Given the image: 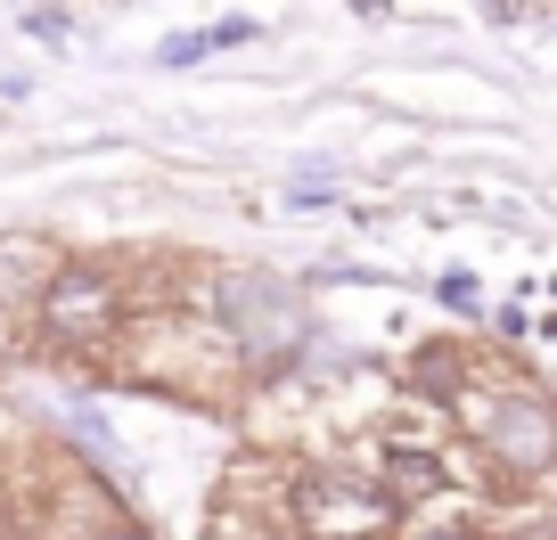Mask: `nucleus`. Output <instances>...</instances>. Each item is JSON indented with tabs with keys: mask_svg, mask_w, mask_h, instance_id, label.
Wrapping results in <instances>:
<instances>
[{
	"mask_svg": "<svg viewBox=\"0 0 557 540\" xmlns=\"http://www.w3.org/2000/svg\"><path fill=\"white\" fill-rule=\"evenodd\" d=\"M385 516H394V500L369 484H345V475H304L296 484V524L312 540H377Z\"/></svg>",
	"mask_w": 557,
	"mask_h": 540,
	"instance_id": "f257e3e1",
	"label": "nucleus"
},
{
	"mask_svg": "<svg viewBox=\"0 0 557 540\" xmlns=\"http://www.w3.org/2000/svg\"><path fill=\"white\" fill-rule=\"evenodd\" d=\"M500 418H508V426H500V451L517 459V467L549 459V442H557V435H549V418H541V410H500Z\"/></svg>",
	"mask_w": 557,
	"mask_h": 540,
	"instance_id": "f03ea898",
	"label": "nucleus"
},
{
	"mask_svg": "<svg viewBox=\"0 0 557 540\" xmlns=\"http://www.w3.org/2000/svg\"><path fill=\"white\" fill-rule=\"evenodd\" d=\"M50 319H58V328H90V319H107V287L66 279V287L50 296Z\"/></svg>",
	"mask_w": 557,
	"mask_h": 540,
	"instance_id": "7ed1b4c3",
	"label": "nucleus"
},
{
	"mask_svg": "<svg viewBox=\"0 0 557 540\" xmlns=\"http://www.w3.org/2000/svg\"><path fill=\"white\" fill-rule=\"evenodd\" d=\"M443 467L435 459H418V451H394V491H435Z\"/></svg>",
	"mask_w": 557,
	"mask_h": 540,
	"instance_id": "20e7f679",
	"label": "nucleus"
},
{
	"mask_svg": "<svg viewBox=\"0 0 557 540\" xmlns=\"http://www.w3.org/2000/svg\"><path fill=\"white\" fill-rule=\"evenodd\" d=\"M123 540H132V532H123Z\"/></svg>",
	"mask_w": 557,
	"mask_h": 540,
	"instance_id": "39448f33",
	"label": "nucleus"
}]
</instances>
